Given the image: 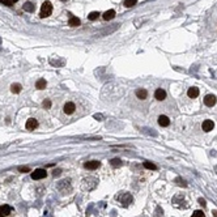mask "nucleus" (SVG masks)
I'll use <instances>...</instances> for the list:
<instances>
[{
  "label": "nucleus",
  "mask_w": 217,
  "mask_h": 217,
  "mask_svg": "<svg viewBox=\"0 0 217 217\" xmlns=\"http://www.w3.org/2000/svg\"><path fill=\"white\" fill-rule=\"evenodd\" d=\"M46 85H47V83H46V80H45V78H39V80L35 83V88L39 89V90L45 89V88H46Z\"/></svg>",
  "instance_id": "16"
},
{
  "label": "nucleus",
  "mask_w": 217,
  "mask_h": 217,
  "mask_svg": "<svg viewBox=\"0 0 217 217\" xmlns=\"http://www.w3.org/2000/svg\"><path fill=\"white\" fill-rule=\"evenodd\" d=\"M59 174H60V170H55V171H54V175H55V177L59 175Z\"/></svg>",
  "instance_id": "32"
},
{
  "label": "nucleus",
  "mask_w": 217,
  "mask_h": 217,
  "mask_svg": "<svg viewBox=\"0 0 217 217\" xmlns=\"http://www.w3.org/2000/svg\"><path fill=\"white\" fill-rule=\"evenodd\" d=\"M68 25L69 26H78L80 25V20L77 17H75V16H72V17H69V21H68Z\"/></svg>",
  "instance_id": "18"
},
{
  "label": "nucleus",
  "mask_w": 217,
  "mask_h": 217,
  "mask_svg": "<svg viewBox=\"0 0 217 217\" xmlns=\"http://www.w3.org/2000/svg\"><path fill=\"white\" fill-rule=\"evenodd\" d=\"M21 85L20 84H12L11 85V90H12V93H15V94H17V93L21 92Z\"/></svg>",
  "instance_id": "20"
},
{
  "label": "nucleus",
  "mask_w": 217,
  "mask_h": 217,
  "mask_svg": "<svg viewBox=\"0 0 217 217\" xmlns=\"http://www.w3.org/2000/svg\"><path fill=\"white\" fill-rule=\"evenodd\" d=\"M213 213H215V216L217 217V211H215V212H213Z\"/></svg>",
  "instance_id": "33"
},
{
  "label": "nucleus",
  "mask_w": 217,
  "mask_h": 217,
  "mask_svg": "<svg viewBox=\"0 0 217 217\" xmlns=\"http://www.w3.org/2000/svg\"><path fill=\"white\" fill-rule=\"evenodd\" d=\"M144 168L145 169H149V170H157V166L154 165V163H152V162H144Z\"/></svg>",
  "instance_id": "21"
},
{
  "label": "nucleus",
  "mask_w": 217,
  "mask_h": 217,
  "mask_svg": "<svg viewBox=\"0 0 217 217\" xmlns=\"http://www.w3.org/2000/svg\"><path fill=\"white\" fill-rule=\"evenodd\" d=\"M191 217H205V215L203 213V211H195V212H194V215L191 216Z\"/></svg>",
  "instance_id": "24"
},
{
  "label": "nucleus",
  "mask_w": 217,
  "mask_h": 217,
  "mask_svg": "<svg viewBox=\"0 0 217 217\" xmlns=\"http://www.w3.org/2000/svg\"><path fill=\"white\" fill-rule=\"evenodd\" d=\"M0 3H1V4H4V5H8V7H11V5L13 4L11 0H0Z\"/></svg>",
  "instance_id": "29"
},
{
  "label": "nucleus",
  "mask_w": 217,
  "mask_h": 217,
  "mask_svg": "<svg viewBox=\"0 0 217 217\" xmlns=\"http://www.w3.org/2000/svg\"><path fill=\"white\" fill-rule=\"evenodd\" d=\"M97 184H98V179L94 178V177H88V178H85L83 181V188L85 191L94 190V188L97 187Z\"/></svg>",
  "instance_id": "1"
},
{
  "label": "nucleus",
  "mask_w": 217,
  "mask_h": 217,
  "mask_svg": "<svg viewBox=\"0 0 217 217\" xmlns=\"http://www.w3.org/2000/svg\"><path fill=\"white\" fill-rule=\"evenodd\" d=\"M18 170L21 171V173H28V171H30V169L28 168V166H20Z\"/></svg>",
  "instance_id": "27"
},
{
  "label": "nucleus",
  "mask_w": 217,
  "mask_h": 217,
  "mask_svg": "<svg viewBox=\"0 0 217 217\" xmlns=\"http://www.w3.org/2000/svg\"><path fill=\"white\" fill-rule=\"evenodd\" d=\"M137 3V0H124V5L127 8H129V7H134L135 4Z\"/></svg>",
  "instance_id": "23"
},
{
  "label": "nucleus",
  "mask_w": 217,
  "mask_h": 217,
  "mask_svg": "<svg viewBox=\"0 0 217 217\" xmlns=\"http://www.w3.org/2000/svg\"><path fill=\"white\" fill-rule=\"evenodd\" d=\"M136 95H137V98H140V100H145V98L148 97V92H146L145 89H137Z\"/></svg>",
  "instance_id": "17"
},
{
  "label": "nucleus",
  "mask_w": 217,
  "mask_h": 217,
  "mask_svg": "<svg viewBox=\"0 0 217 217\" xmlns=\"http://www.w3.org/2000/svg\"><path fill=\"white\" fill-rule=\"evenodd\" d=\"M114 17H115V11H114V9L106 11V12L103 13V18H105L106 21H109V20H112Z\"/></svg>",
  "instance_id": "15"
},
{
  "label": "nucleus",
  "mask_w": 217,
  "mask_h": 217,
  "mask_svg": "<svg viewBox=\"0 0 217 217\" xmlns=\"http://www.w3.org/2000/svg\"><path fill=\"white\" fill-rule=\"evenodd\" d=\"M110 163H111V166H114V168H119V166L122 165V161H120L119 158H112L111 161H110Z\"/></svg>",
  "instance_id": "22"
},
{
  "label": "nucleus",
  "mask_w": 217,
  "mask_h": 217,
  "mask_svg": "<svg viewBox=\"0 0 217 217\" xmlns=\"http://www.w3.org/2000/svg\"><path fill=\"white\" fill-rule=\"evenodd\" d=\"M43 107L45 109H50V107H51V101H49V100L43 101Z\"/></svg>",
  "instance_id": "28"
},
{
  "label": "nucleus",
  "mask_w": 217,
  "mask_h": 217,
  "mask_svg": "<svg viewBox=\"0 0 217 217\" xmlns=\"http://www.w3.org/2000/svg\"><path fill=\"white\" fill-rule=\"evenodd\" d=\"M100 161H88L84 163V168L85 169H89V170H95V169L100 168Z\"/></svg>",
  "instance_id": "9"
},
{
  "label": "nucleus",
  "mask_w": 217,
  "mask_h": 217,
  "mask_svg": "<svg viewBox=\"0 0 217 217\" xmlns=\"http://www.w3.org/2000/svg\"><path fill=\"white\" fill-rule=\"evenodd\" d=\"M216 97L213 94H208V95H205V98H204V103H205V106H208V107H212V106H215L216 105Z\"/></svg>",
  "instance_id": "5"
},
{
  "label": "nucleus",
  "mask_w": 217,
  "mask_h": 217,
  "mask_svg": "<svg viewBox=\"0 0 217 217\" xmlns=\"http://www.w3.org/2000/svg\"><path fill=\"white\" fill-rule=\"evenodd\" d=\"M98 15H100V13H98V12H92L90 15H89V20H92V21H93V20L98 18Z\"/></svg>",
  "instance_id": "26"
},
{
  "label": "nucleus",
  "mask_w": 217,
  "mask_h": 217,
  "mask_svg": "<svg viewBox=\"0 0 217 217\" xmlns=\"http://www.w3.org/2000/svg\"><path fill=\"white\" fill-rule=\"evenodd\" d=\"M175 182H177V184L183 186V187H186V186H187V183L183 181V179H181V178H177V179H175Z\"/></svg>",
  "instance_id": "25"
},
{
  "label": "nucleus",
  "mask_w": 217,
  "mask_h": 217,
  "mask_svg": "<svg viewBox=\"0 0 217 217\" xmlns=\"http://www.w3.org/2000/svg\"><path fill=\"white\" fill-rule=\"evenodd\" d=\"M158 124L162 127H168L170 124V119H169L166 115H160L158 117Z\"/></svg>",
  "instance_id": "12"
},
{
  "label": "nucleus",
  "mask_w": 217,
  "mask_h": 217,
  "mask_svg": "<svg viewBox=\"0 0 217 217\" xmlns=\"http://www.w3.org/2000/svg\"><path fill=\"white\" fill-rule=\"evenodd\" d=\"M24 9L26 11V12H34V9H35V5L33 4V3L28 1V3H25V4H24Z\"/></svg>",
  "instance_id": "19"
},
{
  "label": "nucleus",
  "mask_w": 217,
  "mask_h": 217,
  "mask_svg": "<svg viewBox=\"0 0 217 217\" xmlns=\"http://www.w3.org/2000/svg\"><path fill=\"white\" fill-rule=\"evenodd\" d=\"M117 200H119L120 203H122L124 207H127V205H129L132 203V196H131V194H128V192H122V194H119V195H117Z\"/></svg>",
  "instance_id": "3"
},
{
  "label": "nucleus",
  "mask_w": 217,
  "mask_h": 217,
  "mask_svg": "<svg viewBox=\"0 0 217 217\" xmlns=\"http://www.w3.org/2000/svg\"><path fill=\"white\" fill-rule=\"evenodd\" d=\"M75 110H76V106H75V103H73V102H67L66 105H64V107H63V111L66 112L67 115L73 114Z\"/></svg>",
  "instance_id": "6"
},
{
  "label": "nucleus",
  "mask_w": 217,
  "mask_h": 217,
  "mask_svg": "<svg viewBox=\"0 0 217 217\" xmlns=\"http://www.w3.org/2000/svg\"><path fill=\"white\" fill-rule=\"evenodd\" d=\"M201 128H203V131H205V132H209V131H212V129L215 128V123H213L212 120L207 119V120H204V122H203Z\"/></svg>",
  "instance_id": "7"
},
{
  "label": "nucleus",
  "mask_w": 217,
  "mask_h": 217,
  "mask_svg": "<svg viewBox=\"0 0 217 217\" xmlns=\"http://www.w3.org/2000/svg\"><path fill=\"white\" fill-rule=\"evenodd\" d=\"M61 1H67V0H61Z\"/></svg>",
  "instance_id": "35"
},
{
  "label": "nucleus",
  "mask_w": 217,
  "mask_h": 217,
  "mask_svg": "<svg viewBox=\"0 0 217 217\" xmlns=\"http://www.w3.org/2000/svg\"><path fill=\"white\" fill-rule=\"evenodd\" d=\"M187 95H188L190 98H196V97L199 95V89H198V88H195V86H192V88L188 89Z\"/></svg>",
  "instance_id": "14"
},
{
  "label": "nucleus",
  "mask_w": 217,
  "mask_h": 217,
  "mask_svg": "<svg viewBox=\"0 0 217 217\" xmlns=\"http://www.w3.org/2000/svg\"><path fill=\"white\" fill-rule=\"evenodd\" d=\"M37 127H38V122H37V119H34V118H30V119L26 120V129L33 131V129H35Z\"/></svg>",
  "instance_id": "10"
},
{
  "label": "nucleus",
  "mask_w": 217,
  "mask_h": 217,
  "mask_svg": "<svg viewBox=\"0 0 217 217\" xmlns=\"http://www.w3.org/2000/svg\"><path fill=\"white\" fill-rule=\"evenodd\" d=\"M11 213V207L9 205H0V217H5Z\"/></svg>",
  "instance_id": "13"
},
{
  "label": "nucleus",
  "mask_w": 217,
  "mask_h": 217,
  "mask_svg": "<svg viewBox=\"0 0 217 217\" xmlns=\"http://www.w3.org/2000/svg\"><path fill=\"white\" fill-rule=\"evenodd\" d=\"M11 1H12V3H15V1H17V0H11Z\"/></svg>",
  "instance_id": "34"
},
{
  "label": "nucleus",
  "mask_w": 217,
  "mask_h": 217,
  "mask_svg": "<svg viewBox=\"0 0 217 217\" xmlns=\"http://www.w3.org/2000/svg\"><path fill=\"white\" fill-rule=\"evenodd\" d=\"M94 118H95L97 120H102V115H101V114H95Z\"/></svg>",
  "instance_id": "30"
},
{
  "label": "nucleus",
  "mask_w": 217,
  "mask_h": 217,
  "mask_svg": "<svg viewBox=\"0 0 217 217\" xmlns=\"http://www.w3.org/2000/svg\"><path fill=\"white\" fill-rule=\"evenodd\" d=\"M199 204H201L203 207H204V205H205V200L204 199H199Z\"/></svg>",
  "instance_id": "31"
},
{
  "label": "nucleus",
  "mask_w": 217,
  "mask_h": 217,
  "mask_svg": "<svg viewBox=\"0 0 217 217\" xmlns=\"http://www.w3.org/2000/svg\"><path fill=\"white\" fill-rule=\"evenodd\" d=\"M46 175H47V173H46V170H43V169H37L35 171L32 173V178L34 179V181H39V179L46 178Z\"/></svg>",
  "instance_id": "4"
},
{
  "label": "nucleus",
  "mask_w": 217,
  "mask_h": 217,
  "mask_svg": "<svg viewBox=\"0 0 217 217\" xmlns=\"http://www.w3.org/2000/svg\"><path fill=\"white\" fill-rule=\"evenodd\" d=\"M58 190L63 191V192H67V191L71 190V184H69V181H61L58 183Z\"/></svg>",
  "instance_id": "8"
},
{
  "label": "nucleus",
  "mask_w": 217,
  "mask_h": 217,
  "mask_svg": "<svg viewBox=\"0 0 217 217\" xmlns=\"http://www.w3.org/2000/svg\"><path fill=\"white\" fill-rule=\"evenodd\" d=\"M52 12V5L50 1H45L41 7V12H39V17L45 18V17H49Z\"/></svg>",
  "instance_id": "2"
},
{
  "label": "nucleus",
  "mask_w": 217,
  "mask_h": 217,
  "mask_svg": "<svg viewBox=\"0 0 217 217\" xmlns=\"http://www.w3.org/2000/svg\"><path fill=\"white\" fill-rule=\"evenodd\" d=\"M154 97H156V100H158V101H163L166 98V92L161 88L157 89V90L154 92Z\"/></svg>",
  "instance_id": "11"
}]
</instances>
